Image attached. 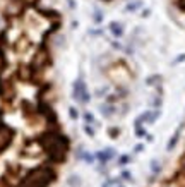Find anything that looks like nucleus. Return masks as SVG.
I'll return each mask as SVG.
<instances>
[{"label":"nucleus","mask_w":185,"mask_h":187,"mask_svg":"<svg viewBox=\"0 0 185 187\" xmlns=\"http://www.w3.org/2000/svg\"><path fill=\"white\" fill-rule=\"evenodd\" d=\"M112 28H113V33H115V35H120L122 33V29L118 28V24H112Z\"/></svg>","instance_id":"obj_9"},{"label":"nucleus","mask_w":185,"mask_h":187,"mask_svg":"<svg viewBox=\"0 0 185 187\" xmlns=\"http://www.w3.org/2000/svg\"><path fill=\"white\" fill-rule=\"evenodd\" d=\"M84 120H86V124H87V125H91V124L94 122V117H93V113L86 112V113H84Z\"/></svg>","instance_id":"obj_7"},{"label":"nucleus","mask_w":185,"mask_h":187,"mask_svg":"<svg viewBox=\"0 0 185 187\" xmlns=\"http://www.w3.org/2000/svg\"><path fill=\"white\" fill-rule=\"evenodd\" d=\"M69 112H70V117H72V118H77L79 117V113H77V110H76V108H70Z\"/></svg>","instance_id":"obj_10"},{"label":"nucleus","mask_w":185,"mask_h":187,"mask_svg":"<svg viewBox=\"0 0 185 187\" xmlns=\"http://www.w3.org/2000/svg\"><path fill=\"white\" fill-rule=\"evenodd\" d=\"M53 178H55V174L52 168H48V166L35 168L24 178V187H48L53 182Z\"/></svg>","instance_id":"obj_2"},{"label":"nucleus","mask_w":185,"mask_h":187,"mask_svg":"<svg viewBox=\"0 0 185 187\" xmlns=\"http://www.w3.org/2000/svg\"><path fill=\"white\" fill-rule=\"evenodd\" d=\"M12 141V129L7 127L4 122H0V151H4Z\"/></svg>","instance_id":"obj_4"},{"label":"nucleus","mask_w":185,"mask_h":187,"mask_svg":"<svg viewBox=\"0 0 185 187\" xmlns=\"http://www.w3.org/2000/svg\"><path fill=\"white\" fill-rule=\"evenodd\" d=\"M41 148L50 155V158L55 161H64L65 153H67V137L60 134V132H48L39 139Z\"/></svg>","instance_id":"obj_1"},{"label":"nucleus","mask_w":185,"mask_h":187,"mask_svg":"<svg viewBox=\"0 0 185 187\" xmlns=\"http://www.w3.org/2000/svg\"><path fill=\"white\" fill-rule=\"evenodd\" d=\"M79 184H81V178H79L77 175H72V177L69 178V185L70 187H77Z\"/></svg>","instance_id":"obj_6"},{"label":"nucleus","mask_w":185,"mask_h":187,"mask_svg":"<svg viewBox=\"0 0 185 187\" xmlns=\"http://www.w3.org/2000/svg\"><path fill=\"white\" fill-rule=\"evenodd\" d=\"M84 131H86L87 136H94V129H93L91 125H87V124H86V127H84Z\"/></svg>","instance_id":"obj_8"},{"label":"nucleus","mask_w":185,"mask_h":187,"mask_svg":"<svg viewBox=\"0 0 185 187\" xmlns=\"http://www.w3.org/2000/svg\"><path fill=\"white\" fill-rule=\"evenodd\" d=\"M74 98L79 103H87L89 101V93H87V88L82 79L81 81H76V84H74Z\"/></svg>","instance_id":"obj_3"},{"label":"nucleus","mask_w":185,"mask_h":187,"mask_svg":"<svg viewBox=\"0 0 185 187\" xmlns=\"http://www.w3.org/2000/svg\"><path fill=\"white\" fill-rule=\"evenodd\" d=\"M113 156V149H105V151H99L98 155H96V158H98L99 161H108V160H112Z\"/></svg>","instance_id":"obj_5"}]
</instances>
